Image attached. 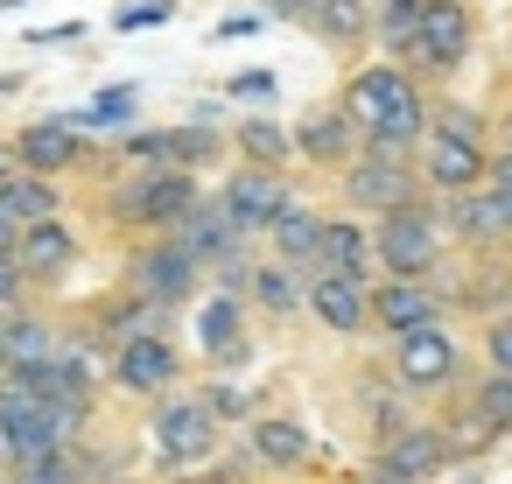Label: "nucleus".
Here are the masks:
<instances>
[{
  "label": "nucleus",
  "instance_id": "f257e3e1",
  "mask_svg": "<svg viewBox=\"0 0 512 484\" xmlns=\"http://www.w3.org/2000/svg\"><path fill=\"white\" fill-rule=\"evenodd\" d=\"M99 400H50L29 386V372H0V463H43L71 456L78 435H92Z\"/></svg>",
  "mask_w": 512,
  "mask_h": 484
},
{
  "label": "nucleus",
  "instance_id": "f03ea898",
  "mask_svg": "<svg viewBox=\"0 0 512 484\" xmlns=\"http://www.w3.org/2000/svg\"><path fill=\"white\" fill-rule=\"evenodd\" d=\"M197 169H134L106 190V218L127 232H169L190 204H197Z\"/></svg>",
  "mask_w": 512,
  "mask_h": 484
},
{
  "label": "nucleus",
  "instance_id": "7ed1b4c3",
  "mask_svg": "<svg viewBox=\"0 0 512 484\" xmlns=\"http://www.w3.org/2000/svg\"><path fill=\"white\" fill-rule=\"evenodd\" d=\"M120 288H127V295H148V302H162V309H183V302L204 288V260L183 253L169 232H141V246L127 253Z\"/></svg>",
  "mask_w": 512,
  "mask_h": 484
},
{
  "label": "nucleus",
  "instance_id": "20e7f679",
  "mask_svg": "<svg viewBox=\"0 0 512 484\" xmlns=\"http://www.w3.org/2000/svg\"><path fill=\"white\" fill-rule=\"evenodd\" d=\"M372 253H379V267H386V274H407V281H421V274L442 260V218H435L421 197H407V204L379 211Z\"/></svg>",
  "mask_w": 512,
  "mask_h": 484
},
{
  "label": "nucleus",
  "instance_id": "39448f33",
  "mask_svg": "<svg viewBox=\"0 0 512 484\" xmlns=\"http://www.w3.org/2000/svg\"><path fill=\"white\" fill-rule=\"evenodd\" d=\"M218 428H225V421L204 407V393H162V400H155V421H148L155 456H162L169 470L211 463V456H218Z\"/></svg>",
  "mask_w": 512,
  "mask_h": 484
},
{
  "label": "nucleus",
  "instance_id": "423d86ee",
  "mask_svg": "<svg viewBox=\"0 0 512 484\" xmlns=\"http://www.w3.org/2000/svg\"><path fill=\"white\" fill-rule=\"evenodd\" d=\"M470 36H477V22H470L463 0H414L407 57H414L421 71H456V64L470 57ZM407 57H400V64H407Z\"/></svg>",
  "mask_w": 512,
  "mask_h": 484
},
{
  "label": "nucleus",
  "instance_id": "0eeeda50",
  "mask_svg": "<svg viewBox=\"0 0 512 484\" xmlns=\"http://www.w3.org/2000/svg\"><path fill=\"white\" fill-rule=\"evenodd\" d=\"M176 372H183V358H176V344H169L162 330H141V337L113 344V358H106V379H113L127 400H162V393L176 386Z\"/></svg>",
  "mask_w": 512,
  "mask_h": 484
},
{
  "label": "nucleus",
  "instance_id": "6e6552de",
  "mask_svg": "<svg viewBox=\"0 0 512 484\" xmlns=\"http://www.w3.org/2000/svg\"><path fill=\"white\" fill-rule=\"evenodd\" d=\"M64 344H71V323H57L50 309H29V302L0 309V372L50 365V358H64Z\"/></svg>",
  "mask_w": 512,
  "mask_h": 484
},
{
  "label": "nucleus",
  "instance_id": "1a4fd4ad",
  "mask_svg": "<svg viewBox=\"0 0 512 484\" xmlns=\"http://www.w3.org/2000/svg\"><path fill=\"white\" fill-rule=\"evenodd\" d=\"M302 309H309L323 330L358 337V330H372V281H365V274H309V281H302Z\"/></svg>",
  "mask_w": 512,
  "mask_h": 484
},
{
  "label": "nucleus",
  "instance_id": "9d476101",
  "mask_svg": "<svg viewBox=\"0 0 512 484\" xmlns=\"http://www.w3.org/2000/svg\"><path fill=\"white\" fill-rule=\"evenodd\" d=\"M442 463H449L442 428H435V421H407V428L386 435V449H379V463H372V484H421V477H435Z\"/></svg>",
  "mask_w": 512,
  "mask_h": 484
},
{
  "label": "nucleus",
  "instance_id": "9b49d317",
  "mask_svg": "<svg viewBox=\"0 0 512 484\" xmlns=\"http://www.w3.org/2000/svg\"><path fill=\"white\" fill-rule=\"evenodd\" d=\"M78 232H71V218H36V225H22V239H15V267L29 274V288H57L71 267H78Z\"/></svg>",
  "mask_w": 512,
  "mask_h": 484
},
{
  "label": "nucleus",
  "instance_id": "f8f14e48",
  "mask_svg": "<svg viewBox=\"0 0 512 484\" xmlns=\"http://www.w3.org/2000/svg\"><path fill=\"white\" fill-rule=\"evenodd\" d=\"M218 204H225V211H232V225L253 239V232H267V218L288 204V176H281V169H260V162H239V169L225 176Z\"/></svg>",
  "mask_w": 512,
  "mask_h": 484
},
{
  "label": "nucleus",
  "instance_id": "ddd939ff",
  "mask_svg": "<svg viewBox=\"0 0 512 484\" xmlns=\"http://www.w3.org/2000/svg\"><path fill=\"white\" fill-rule=\"evenodd\" d=\"M169 239L183 246V253H197L204 260V274L218 267V260H232V253H246V232L232 225V211L218 204V197H197L176 225H169Z\"/></svg>",
  "mask_w": 512,
  "mask_h": 484
},
{
  "label": "nucleus",
  "instance_id": "4468645a",
  "mask_svg": "<svg viewBox=\"0 0 512 484\" xmlns=\"http://www.w3.org/2000/svg\"><path fill=\"white\" fill-rule=\"evenodd\" d=\"M85 155H92V148H85V134H78L64 113L29 120V127L15 134V162H22V169H36V176H71Z\"/></svg>",
  "mask_w": 512,
  "mask_h": 484
},
{
  "label": "nucleus",
  "instance_id": "2eb2a0df",
  "mask_svg": "<svg viewBox=\"0 0 512 484\" xmlns=\"http://www.w3.org/2000/svg\"><path fill=\"white\" fill-rule=\"evenodd\" d=\"M428 323H442V295H435L428 281L393 274L386 288H372V330H386V337H414V330H428Z\"/></svg>",
  "mask_w": 512,
  "mask_h": 484
},
{
  "label": "nucleus",
  "instance_id": "dca6fc26",
  "mask_svg": "<svg viewBox=\"0 0 512 484\" xmlns=\"http://www.w3.org/2000/svg\"><path fill=\"white\" fill-rule=\"evenodd\" d=\"M393 379L407 386V393H435V386H449L456 379V344L428 323V330H414V337H393Z\"/></svg>",
  "mask_w": 512,
  "mask_h": 484
},
{
  "label": "nucleus",
  "instance_id": "f3484780",
  "mask_svg": "<svg viewBox=\"0 0 512 484\" xmlns=\"http://www.w3.org/2000/svg\"><path fill=\"white\" fill-rule=\"evenodd\" d=\"M400 99H414V78H407V64H400V57H393V64H365V71L344 85V113L358 120V134H365V127H379Z\"/></svg>",
  "mask_w": 512,
  "mask_h": 484
},
{
  "label": "nucleus",
  "instance_id": "a211bd4d",
  "mask_svg": "<svg viewBox=\"0 0 512 484\" xmlns=\"http://www.w3.org/2000/svg\"><path fill=\"white\" fill-rule=\"evenodd\" d=\"M407 197H414V169L407 162H372V155L344 162V204L351 211H393Z\"/></svg>",
  "mask_w": 512,
  "mask_h": 484
},
{
  "label": "nucleus",
  "instance_id": "6ab92c4d",
  "mask_svg": "<svg viewBox=\"0 0 512 484\" xmlns=\"http://www.w3.org/2000/svg\"><path fill=\"white\" fill-rule=\"evenodd\" d=\"M421 183L428 190H442V197H456V190H470V183H484V148H470V141H449V134H428L421 141Z\"/></svg>",
  "mask_w": 512,
  "mask_h": 484
},
{
  "label": "nucleus",
  "instance_id": "aec40b11",
  "mask_svg": "<svg viewBox=\"0 0 512 484\" xmlns=\"http://www.w3.org/2000/svg\"><path fill=\"white\" fill-rule=\"evenodd\" d=\"M295 155L302 162H323V169H344L358 155V120L344 106H316L302 127H295Z\"/></svg>",
  "mask_w": 512,
  "mask_h": 484
},
{
  "label": "nucleus",
  "instance_id": "412c9836",
  "mask_svg": "<svg viewBox=\"0 0 512 484\" xmlns=\"http://www.w3.org/2000/svg\"><path fill=\"white\" fill-rule=\"evenodd\" d=\"M449 232L470 239V246H498V239H512V211L491 183H470V190L449 197Z\"/></svg>",
  "mask_w": 512,
  "mask_h": 484
},
{
  "label": "nucleus",
  "instance_id": "4be33fe9",
  "mask_svg": "<svg viewBox=\"0 0 512 484\" xmlns=\"http://www.w3.org/2000/svg\"><path fill=\"white\" fill-rule=\"evenodd\" d=\"M365 260H372V232L358 218H323L316 253L302 260V281L309 274H365Z\"/></svg>",
  "mask_w": 512,
  "mask_h": 484
},
{
  "label": "nucleus",
  "instance_id": "5701e85b",
  "mask_svg": "<svg viewBox=\"0 0 512 484\" xmlns=\"http://www.w3.org/2000/svg\"><path fill=\"white\" fill-rule=\"evenodd\" d=\"M162 316H169L162 302H148V295H127V288H120V302H99V309H92V330H85V337L113 358V344L141 337V330H162Z\"/></svg>",
  "mask_w": 512,
  "mask_h": 484
},
{
  "label": "nucleus",
  "instance_id": "b1692460",
  "mask_svg": "<svg viewBox=\"0 0 512 484\" xmlns=\"http://www.w3.org/2000/svg\"><path fill=\"white\" fill-rule=\"evenodd\" d=\"M239 323H246V295H225V288H218V295L197 309V344L211 351V365H239V358H246V330H239Z\"/></svg>",
  "mask_w": 512,
  "mask_h": 484
},
{
  "label": "nucleus",
  "instance_id": "393cba45",
  "mask_svg": "<svg viewBox=\"0 0 512 484\" xmlns=\"http://www.w3.org/2000/svg\"><path fill=\"white\" fill-rule=\"evenodd\" d=\"M246 449H253V456H260L267 470H302V463L316 456L309 428H302V421H281V414L253 421V428H246Z\"/></svg>",
  "mask_w": 512,
  "mask_h": 484
},
{
  "label": "nucleus",
  "instance_id": "a878e982",
  "mask_svg": "<svg viewBox=\"0 0 512 484\" xmlns=\"http://www.w3.org/2000/svg\"><path fill=\"white\" fill-rule=\"evenodd\" d=\"M316 232H323V211H316V204H295V197H288V204H281V211L267 218V232H260V239L274 246V260H295V267H302V260L316 253Z\"/></svg>",
  "mask_w": 512,
  "mask_h": 484
},
{
  "label": "nucleus",
  "instance_id": "bb28decb",
  "mask_svg": "<svg viewBox=\"0 0 512 484\" xmlns=\"http://www.w3.org/2000/svg\"><path fill=\"white\" fill-rule=\"evenodd\" d=\"M246 302L267 309V316H295L302 309V267L295 260H260L246 274Z\"/></svg>",
  "mask_w": 512,
  "mask_h": 484
},
{
  "label": "nucleus",
  "instance_id": "cd10ccee",
  "mask_svg": "<svg viewBox=\"0 0 512 484\" xmlns=\"http://www.w3.org/2000/svg\"><path fill=\"white\" fill-rule=\"evenodd\" d=\"M8 211L22 218V225H36V218H64V176H36V169H15L8 183Z\"/></svg>",
  "mask_w": 512,
  "mask_h": 484
},
{
  "label": "nucleus",
  "instance_id": "c85d7f7f",
  "mask_svg": "<svg viewBox=\"0 0 512 484\" xmlns=\"http://www.w3.org/2000/svg\"><path fill=\"white\" fill-rule=\"evenodd\" d=\"M470 428L484 435V442H498V435H512V372H491V379H477L470 386Z\"/></svg>",
  "mask_w": 512,
  "mask_h": 484
},
{
  "label": "nucleus",
  "instance_id": "c756f323",
  "mask_svg": "<svg viewBox=\"0 0 512 484\" xmlns=\"http://www.w3.org/2000/svg\"><path fill=\"white\" fill-rule=\"evenodd\" d=\"M323 43H365L372 36V8L365 0H309V15H302Z\"/></svg>",
  "mask_w": 512,
  "mask_h": 484
},
{
  "label": "nucleus",
  "instance_id": "7c9ffc66",
  "mask_svg": "<svg viewBox=\"0 0 512 484\" xmlns=\"http://www.w3.org/2000/svg\"><path fill=\"white\" fill-rule=\"evenodd\" d=\"M239 155L246 162H260V169H288L295 162V134L288 127H274V120H239Z\"/></svg>",
  "mask_w": 512,
  "mask_h": 484
},
{
  "label": "nucleus",
  "instance_id": "2f4dec72",
  "mask_svg": "<svg viewBox=\"0 0 512 484\" xmlns=\"http://www.w3.org/2000/svg\"><path fill=\"white\" fill-rule=\"evenodd\" d=\"M134 106H141V92H134V85H106L85 113H64V120H71L78 134H85V127H127V120H134Z\"/></svg>",
  "mask_w": 512,
  "mask_h": 484
},
{
  "label": "nucleus",
  "instance_id": "473e14b6",
  "mask_svg": "<svg viewBox=\"0 0 512 484\" xmlns=\"http://www.w3.org/2000/svg\"><path fill=\"white\" fill-rule=\"evenodd\" d=\"M120 162H127V169H176V134H169V127H162V134H127Z\"/></svg>",
  "mask_w": 512,
  "mask_h": 484
},
{
  "label": "nucleus",
  "instance_id": "72a5a7b5",
  "mask_svg": "<svg viewBox=\"0 0 512 484\" xmlns=\"http://www.w3.org/2000/svg\"><path fill=\"white\" fill-rule=\"evenodd\" d=\"M0 484H78L71 456H43V463H0Z\"/></svg>",
  "mask_w": 512,
  "mask_h": 484
},
{
  "label": "nucleus",
  "instance_id": "f704fd0d",
  "mask_svg": "<svg viewBox=\"0 0 512 484\" xmlns=\"http://www.w3.org/2000/svg\"><path fill=\"white\" fill-rule=\"evenodd\" d=\"M428 134H449V141H470V148H484V120H477L470 106H442V113H428Z\"/></svg>",
  "mask_w": 512,
  "mask_h": 484
},
{
  "label": "nucleus",
  "instance_id": "c9c22d12",
  "mask_svg": "<svg viewBox=\"0 0 512 484\" xmlns=\"http://www.w3.org/2000/svg\"><path fill=\"white\" fill-rule=\"evenodd\" d=\"M169 134H176V169H204V162L218 155L211 127H197V120H190V127H169Z\"/></svg>",
  "mask_w": 512,
  "mask_h": 484
},
{
  "label": "nucleus",
  "instance_id": "e433bc0d",
  "mask_svg": "<svg viewBox=\"0 0 512 484\" xmlns=\"http://www.w3.org/2000/svg\"><path fill=\"white\" fill-rule=\"evenodd\" d=\"M484 358H491V372H512V309H498L484 323Z\"/></svg>",
  "mask_w": 512,
  "mask_h": 484
},
{
  "label": "nucleus",
  "instance_id": "4c0bfd02",
  "mask_svg": "<svg viewBox=\"0 0 512 484\" xmlns=\"http://www.w3.org/2000/svg\"><path fill=\"white\" fill-rule=\"evenodd\" d=\"M204 407H211L218 421H246V414H253V393H239V386H204Z\"/></svg>",
  "mask_w": 512,
  "mask_h": 484
},
{
  "label": "nucleus",
  "instance_id": "58836bf2",
  "mask_svg": "<svg viewBox=\"0 0 512 484\" xmlns=\"http://www.w3.org/2000/svg\"><path fill=\"white\" fill-rule=\"evenodd\" d=\"M176 15V0H127L120 8V29H155V22H169Z\"/></svg>",
  "mask_w": 512,
  "mask_h": 484
},
{
  "label": "nucleus",
  "instance_id": "ea45409f",
  "mask_svg": "<svg viewBox=\"0 0 512 484\" xmlns=\"http://www.w3.org/2000/svg\"><path fill=\"white\" fill-rule=\"evenodd\" d=\"M15 302H29V274L15 267V253H0V309H15Z\"/></svg>",
  "mask_w": 512,
  "mask_h": 484
},
{
  "label": "nucleus",
  "instance_id": "a19ab883",
  "mask_svg": "<svg viewBox=\"0 0 512 484\" xmlns=\"http://www.w3.org/2000/svg\"><path fill=\"white\" fill-rule=\"evenodd\" d=\"M267 92H274V71H239L225 85V99H267Z\"/></svg>",
  "mask_w": 512,
  "mask_h": 484
},
{
  "label": "nucleus",
  "instance_id": "79ce46f5",
  "mask_svg": "<svg viewBox=\"0 0 512 484\" xmlns=\"http://www.w3.org/2000/svg\"><path fill=\"white\" fill-rule=\"evenodd\" d=\"M260 15H274V22H302L309 15V0H253Z\"/></svg>",
  "mask_w": 512,
  "mask_h": 484
},
{
  "label": "nucleus",
  "instance_id": "37998d69",
  "mask_svg": "<svg viewBox=\"0 0 512 484\" xmlns=\"http://www.w3.org/2000/svg\"><path fill=\"white\" fill-rule=\"evenodd\" d=\"M15 239H22V218L8 211V190H0V253H15Z\"/></svg>",
  "mask_w": 512,
  "mask_h": 484
},
{
  "label": "nucleus",
  "instance_id": "c03bdc74",
  "mask_svg": "<svg viewBox=\"0 0 512 484\" xmlns=\"http://www.w3.org/2000/svg\"><path fill=\"white\" fill-rule=\"evenodd\" d=\"M260 29V15H225L218 22V43H239V36H253Z\"/></svg>",
  "mask_w": 512,
  "mask_h": 484
},
{
  "label": "nucleus",
  "instance_id": "a18cd8bd",
  "mask_svg": "<svg viewBox=\"0 0 512 484\" xmlns=\"http://www.w3.org/2000/svg\"><path fill=\"white\" fill-rule=\"evenodd\" d=\"M85 36V22H57V29H36L29 43H78Z\"/></svg>",
  "mask_w": 512,
  "mask_h": 484
},
{
  "label": "nucleus",
  "instance_id": "49530a36",
  "mask_svg": "<svg viewBox=\"0 0 512 484\" xmlns=\"http://www.w3.org/2000/svg\"><path fill=\"white\" fill-rule=\"evenodd\" d=\"M15 169H22V162H15V141H0V183H8Z\"/></svg>",
  "mask_w": 512,
  "mask_h": 484
},
{
  "label": "nucleus",
  "instance_id": "de8ad7c7",
  "mask_svg": "<svg viewBox=\"0 0 512 484\" xmlns=\"http://www.w3.org/2000/svg\"><path fill=\"white\" fill-rule=\"evenodd\" d=\"M22 92V71H0V99H15Z\"/></svg>",
  "mask_w": 512,
  "mask_h": 484
},
{
  "label": "nucleus",
  "instance_id": "09e8293b",
  "mask_svg": "<svg viewBox=\"0 0 512 484\" xmlns=\"http://www.w3.org/2000/svg\"><path fill=\"white\" fill-rule=\"evenodd\" d=\"M505 134H512V120H505Z\"/></svg>",
  "mask_w": 512,
  "mask_h": 484
},
{
  "label": "nucleus",
  "instance_id": "8fccbe9b",
  "mask_svg": "<svg viewBox=\"0 0 512 484\" xmlns=\"http://www.w3.org/2000/svg\"><path fill=\"white\" fill-rule=\"evenodd\" d=\"M113 484H127V477H113Z\"/></svg>",
  "mask_w": 512,
  "mask_h": 484
}]
</instances>
